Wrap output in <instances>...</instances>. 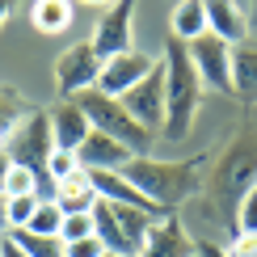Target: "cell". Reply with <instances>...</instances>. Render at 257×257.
Listing matches in <instances>:
<instances>
[{
	"mask_svg": "<svg viewBox=\"0 0 257 257\" xmlns=\"http://www.w3.org/2000/svg\"><path fill=\"white\" fill-rule=\"evenodd\" d=\"M9 156L13 165H26L30 173L38 177V198H55V181L47 177V160L55 152V139H51V114L47 110H30L21 126L9 135Z\"/></svg>",
	"mask_w": 257,
	"mask_h": 257,
	"instance_id": "277c9868",
	"label": "cell"
},
{
	"mask_svg": "<svg viewBox=\"0 0 257 257\" xmlns=\"http://www.w3.org/2000/svg\"><path fill=\"white\" fill-rule=\"evenodd\" d=\"M72 0H34L30 5V21H34L38 34H63L72 26Z\"/></svg>",
	"mask_w": 257,
	"mask_h": 257,
	"instance_id": "e0dca14e",
	"label": "cell"
},
{
	"mask_svg": "<svg viewBox=\"0 0 257 257\" xmlns=\"http://www.w3.org/2000/svg\"><path fill=\"white\" fill-rule=\"evenodd\" d=\"M105 257H118V253H105Z\"/></svg>",
	"mask_w": 257,
	"mask_h": 257,
	"instance_id": "e575fe53",
	"label": "cell"
},
{
	"mask_svg": "<svg viewBox=\"0 0 257 257\" xmlns=\"http://www.w3.org/2000/svg\"><path fill=\"white\" fill-rule=\"evenodd\" d=\"M0 257H30V253H26V249H21V244L5 232V240H0Z\"/></svg>",
	"mask_w": 257,
	"mask_h": 257,
	"instance_id": "f546056e",
	"label": "cell"
},
{
	"mask_svg": "<svg viewBox=\"0 0 257 257\" xmlns=\"http://www.w3.org/2000/svg\"><path fill=\"white\" fill-rule=\"evenodd\" d=\"M207 156H190V160H156V156H135L122 165V177L152 202L156 211H173L198 198L202 177H207Z\"/></svg>",
	"mask_w": 257,
	"mask_h": 257,
	"instance_id": "7a4b0ae2",
	"label": "cell"
},
{
	"mask_svg": "<svg viewBox=\"0 0 257 257\" xmlns=\"http://www.w3.org/2000/svg\"><path fill=\"white\" fill-rule=\"evenodd\" d=\"M13 13V0H0V26H5V17Z\"/></svg>",
	"mask_w": 257,
	"mask_h": 257,
	"instance_id": "1f68e13d",
	"label": "cell"
},
{
	"mask_svg": "<svg viewBox=\"0 0 257 257\" xmlns=\"http://www.w3.org/2000/svg\"><path fill=\"white\" fill-rule=\"evenodd\" d=\"M236 228L240 232H257V186L240 198V211H236Z\"/></svg>",
	"mask_w": 257,
	"mask_h": 257,
	"instance_id": "484cf974",
	"label": "cell"
},
{
	"mask_svg": "<svg viewBox=\"0 0 257 257\" xmlns=\"http://www.w3.org/2000/svg\"><path fill=\"white\" fill-rule=\"evenodd\" d=\"M169 34H173L177 42H194L198 34H207V5H202V0H181V5L173 9Z\"/></svg>",
	"mask_w": 257,
	"mask_h": 257,
	"instance_id": "ac0fdd59",
	"label": "cell"
},
{
	"mask_svg": "<svg viewBox=\"0 0 257 257\" xmlns=\"http://www.w3.org/2000/svg\"><path fill=\"white\" fill-rule=\"evenodd\" d=\"M194 253H198V257H228V249H223V244L207 240V236H194Z\"/></svg>",
	"mask_w": 257,
	"mask_h": 257,
	"instance_id": "f1b7e54d",
	"label": "cell"
},
{
	"mask_svg": "<svg viewBox=\"0 0 257 257\" xmlns=\"http://www.w3.org/2000/svg\"><path fill=\"white\" fill-rule=\"evenodd\" d=\"M186 51H190V63L202 76V84H211L219 93H232V42H223L207 30L194 42H186Z\"/></svg>",
	"mask_w": 257,
	"mask_h": 257,
	"instance_id": "ba28073f",
	"label": "cell"
},
{
	"mask_svg": "<svg viewBox=\"0 0 257 257\" xmlns=\"http://www.w3.org/2000/svg\"><path fill=\"white\" fill-rule=\"evenodd\" d=\"M165 126H160V135L169 139V144H181L190 131H194L198 122V110H202V76L194 72V63H190V51L186 42H177L169 34L165 42Z\"/></svg>",
	"mask_w": 257,
	"mask_h": 257,
	"instance_id": "3957f363",
	"label": "cell"
},
{
	"mask_svg": "<svg viewBox=\"0 0 257 257\" xmlns=\"http://www.w3.org/2000/svg\"><path fill=\"white\" fill-rule=\"evenodd\" d=\"M135 257H194V236H190V228L177 215H165V219L152 223L144 249Z\"/></svg>",
	"mask_w": 257,
	"mask_h": 257,
	"instance_id": "8fae6325",
	"label": "cell"
},
{
	"mask_svg": "<svg viewBox=\"0 0 257 257\" xmlns=\"http://www.w3.org/2000/svg\"><path fill=\"white\" fill-rule=\"evenodd\" d=\"M207 5V30L232 47L249 42V13H244L240 0H202Z\"/></svg>",
	"mask_w": 257,
	"mask_h": 257,
	"instance_id": "4fadbf2b",
	"label": "cell"
},
{
	"mask_svg": "<svg viewBox=\"0 0 257 257\" xmlns=\"http://www.w3.org/2000/svg\"><path fill=\"white\" fill-rule=\"evenodd\" d=\"M156 63H160V55H148V51H126V55H114V59H105L97 89L105 93V97H122L126 89H135V84L156 68Z\"/></svg>",
	"mask_w": 257,
	"mask_h": 257,
	"instance_id": "30bf717a",
	"label": "cell"
},
{
	"mask_svg": "<svg viewBox=\"0 0 257 257\" xmlns=\"http://www.w3.org/2000/svg\"><path fill=\"white\" fill-rule=\"evenodd\" d=\"M55 202H59L63 215H89V211L97 207L93 173H89V169H80V173H72L68 181H59V186H55Z\"/></svg>",
	"mask_w": 257,
	"mask_h": 257,
	"instance_id": "9a60e30c",
	"label": "cell"
},
{
	"mask_svg": "<svg viewBox=\"0 0 257 257\" xmlns=\"http://www.w3.org/2000/svg\"><path fill=\"white\" fill-rule=\"evenodd\" d=\"M135 9H139V0H114V5H105L97 13L89 42H93V51L101 59L135 51Z\"/></svg>",
	"mask_w": 257,
	"mask_h": 257,
	"instance_id": "8992f818",
	"label": "cell"
},
{
	"mask_svg": "<svg viewBox=\"0 0 257 257\" xmlns=\"http://www.w3.org/2000/svg\"><path fill=\"white\" fill-rule=\"evenodd\" d=\"M0 232H9V219H5V194H0Z\"/></svg>",
	"mask_w": 257,
	"mask_h": 257,
	"instance_id": "d6a6232c",
	"label": "cell"
},
{
	"mask_svg": "<svg viewBox=\"0 0 257 257\" xmlns=\"http://www.w3.org/2000/svg\"><path fill=\"white\" fill-rule=\"evenodd\" d=\"M223 249H228V257H257V232H236Z\"/></svg>",
	"mask_w": 257,
	"mask_h": 257,
	"instance_id": "83f0119b",
	"label": "cell"
},
{
	"mask_svg": "<svg viewBox=\"0 0 257 257\" xmlns=\"http://www.w3.org/2000/svg\"><path fill=\"white\" fill-rule=\"evenodd\" d=\"M38 202H42L38 194H13V198H5V219H9V232L30 228V219H34Z\"/></svg>",
	"mask_w": 257,
	"mask_h": 257,
	"instance_id": "44dd1931",
	"label": "cell"
},
{
	"mask_svg": "<svg viewBox=\"0 0 257 257\" xmlns=\"http://www.w3.org/2000/svg\"><path fill=\"white\" fill-rule=\"evenodd\" d=\"M63 257H105V244L97 236H84V240L63 244Z\"/></svg>",
	"mask_w": 257,
	"mask_h": 257,
	"instance_id": "4316f807",
	"label": "cell"
},
{
	"mask_svg": "<svg viewBox=\"0 0 257 257\" xmlns=\"http://www.w3.org/2000/svg\"><path fill=\"white\" fill-rule=\"evenodd\" d=\"M26 114H30L26 97H21V93H13L9 84H0V131L13 135L17 126H21V118H26Z\"/></svg>",
	"mask_w": 257,
	"mask_h": 257,
	"instance_id": "d6986e66",
	"label": "cell"
},
{
	"mask_svg": "<svg viewBox=\"0 0 257 257\" xmlns=\"http://www.w3.org/2000/svg\"><path fill=\"white\" fill-rule=\"evenodd\" d=\"M0 240H5V232H0Z\"/></svg>",
	"mask_w": 257,
	"mask_h": 257,
	"instance_id": "d590c367",
	"label": "cell"
},
{
	"mask_svg": "<svg viewBox=\"0 0 257 257\" xmlns=\"http://www.w3.org/2000/svg\"><path fill=\"white\" fill-rule=\"evenodd\" d=\"M13 194H38V177L26 165H13L5 177V198H13Z\"/></svg>",
	"mask_w": 257,
	"mask_h": 257,
	"instance_id": "cb8c5ba5",
	"label": "cell"
},
{
	"mask_svg": "<svg viewBox=\"0 0 257 257\" xmlns=\"http://www.w3.org/2000/svg\"><path fill=\"white\" fill-rule=\"evenodd\" d=\"M118 101L126 105V114H131L144 131L156 135L160 126H165V63H156V68L148 72L135 89H126Z\"/></svg>",
	"mask_w": 257,
	"mask_h": 257,
	"instance_id": "9c48e42d",
	"label": "cell"
},
{
	"mask_svg": "<svg viewBox=\"0 0 257 257\" xmlns=\"http://www.w3.org/2000/svg\"><path fill=\"white\" fill-rule=\"evenodd\" d=\"M9 236H13L30 257H63V240L59 236H38V232H26V228L9 232Z\"/></svg>",
	"mask_w": 257,
	"mask_h": 257,
	"instance_id": "ffe728a7",
	"label": "cell"
},
{
	"mask_svg": "<svg viewBox=\"0 0 257 257\" xmlns=\"http://www.w3.org/2000/svg\"><path fill=\"white\" fill-rule=\"evenodd\" d=\"M59 228H63V211H59V202H55V198H42L26 232H38V236H59Z\"/></svg>",
	"mask_w": 257,
	"mask_h": 257,
	"instance_id": "7402d4cb",
	"label": "cell"
},
{
	"mask_svg": "<svg viewBox=\"0 0 257 257\" xmlns=\"http://www.w3.org/2000/svg\"><path fill=\"white\" fill-rule=\"evenodd\" d=\"M51 139H55L59 152H76L84 139L93 135V122L84 118V110L72 97H59V105H51Z\"/></svg>",
	"mask_w": 257,
	"mask_h": 257,
	"instance_id": "7c38bea8",
	"label": "cell"
},
{
	"mask_svg": "<svg viewBox=\"0 0 257 257\" xmlns=\"http://www.w3.org/2000/svg\"><path fill=\"white\" fill-rule=\"evenodd\" d=\"M101 68H105V59L93 51L89 38H84V42H72L68 51H59V59H55L59 97H76V93H84V89H97Z\"/></svg>",
	"mask_w": 257,
	"mask_h": 257,
	"instance_id": "52a82bcc",
	"label": "cell"
},
{
	"mask_svg": "<svg viewBox=\"0 0 257 257\" xmlns=\"http://www.w3.org/2000/svg\"><path fill=\"white\" fill-rule=\"evenodd\" d=\"M84 110V118L93 122V131H101V135H114L118 144H126L135 156H148V148H152V131H144L131 114H126V105L118 97H105L101 89H84L72 97Z\"/></svg>",
	"mask_w": 257,
	"mask_h": 257,
	"instance_id": "5b68a950",
	"label": "cell"
},
{
	"mask_svg": "<svg viewBox=\"0 0 257 257\" xmlns=\"http://www.w3.org/2000/svg\"><path fill=\"white\" fill-rule=\"evenodd\" d=\"M80 156L76 152H59V148H55V152H51V160H47V177L51 181H55V186H59V181H68L72 173H80Z\"/></svg>",
	"mask_w": 257,
	"mask_h": 257,
	"instance_id": "603a6c76",
	"label": "cell"
},
{
	"mask_svg": "<svg viewBox=\"0 0 257 257\" xmlns=\"http://www.w3.org/2000/svg\"><path fill=\"white\" fill-rule=\"evenodd\" d=\"M232 93L240 101H257V47H232Z\"/></svg>",
	"mask_w": 257,
	"mask_h": 257,
	"instance_id": "2e32d148",
	"label": "cell"
},
{
	"mask_svg": "<svg viewBox=\"0 0 257 257\" xmlns=\"http://www.w3.org/2000/svg\"><path fill=\"white\" fill-rule=\"evenodd\" d=\"M84 236H97V232H93V211H89V215H63L59 240L72 244V240H84Z\"/></svg>",
	"mask_w": 257,
	"mask_h": 257,
	"instance_id": "d4e9b609",
	"label": "cell"
},
{
	"mask_svg": "<svg viewBox=\"0 0 257 257\" xmlns=\"http://www.w3.org/2000/svg\"><path fill=\"white\" fill-rule=\"evenodd\" d=\"M9 169H13V156L0 152V194H5V177H9Z\"/></svg>",
	"mask_w": 257,
	"mask_h": 257,
	"instance_id": "4dcf8cb0",
	"label": "cell"
},
{
	"mask_svg": "<svg viewBox=\"0 0 257 257\" xmlns=\"http://www.w3.org/2000/svg\"><path fill=\"white\" fill-rule=\"evenodd\" d=\"M76 156H80V165L89 169V173H97V169H110V173H122V165L126 160H135V152L126 144H118L114 135H101V131H93L84 144L76 148Z\"/></svg>",
	"mask_w": 257,
	"mask_h": 257,
	"instance_id": "5bb4252c",
	"label": "cell"
},
{
	"mask_svg": "<svg viewBox=\"0 0 257 257\" xmlns=\"http://www.w3.org/2000/svg\"><path fill=\"white\" fill-rule=\"evenodd\" d=\"M257 186V126H244V131L232 139L223 152L211 160V173L202 177V202L198 207L215 219V232L223 240L236 236V211L240 198Z\"/></svg>",
	"mask_w": 257,
	"mask_h": 257,
	"instance_id": "6da1fadb",
	"label": "cell"
},
{
	"mask_svg": "<svg viewBox=\"0 0 257 257\" xmlns=\"http://www.w3.org/2000/svg\"><path fill=\"white\" fill-rule=\"evenodd\" d=\"M80 5H93V9H105V5H114V0H80Z\"/></svg>",
	"mask_w": 257,
	"mask_h": 257,
	"instance_id": "836d02e7",
	"label": "cell"
}]
</instances>
